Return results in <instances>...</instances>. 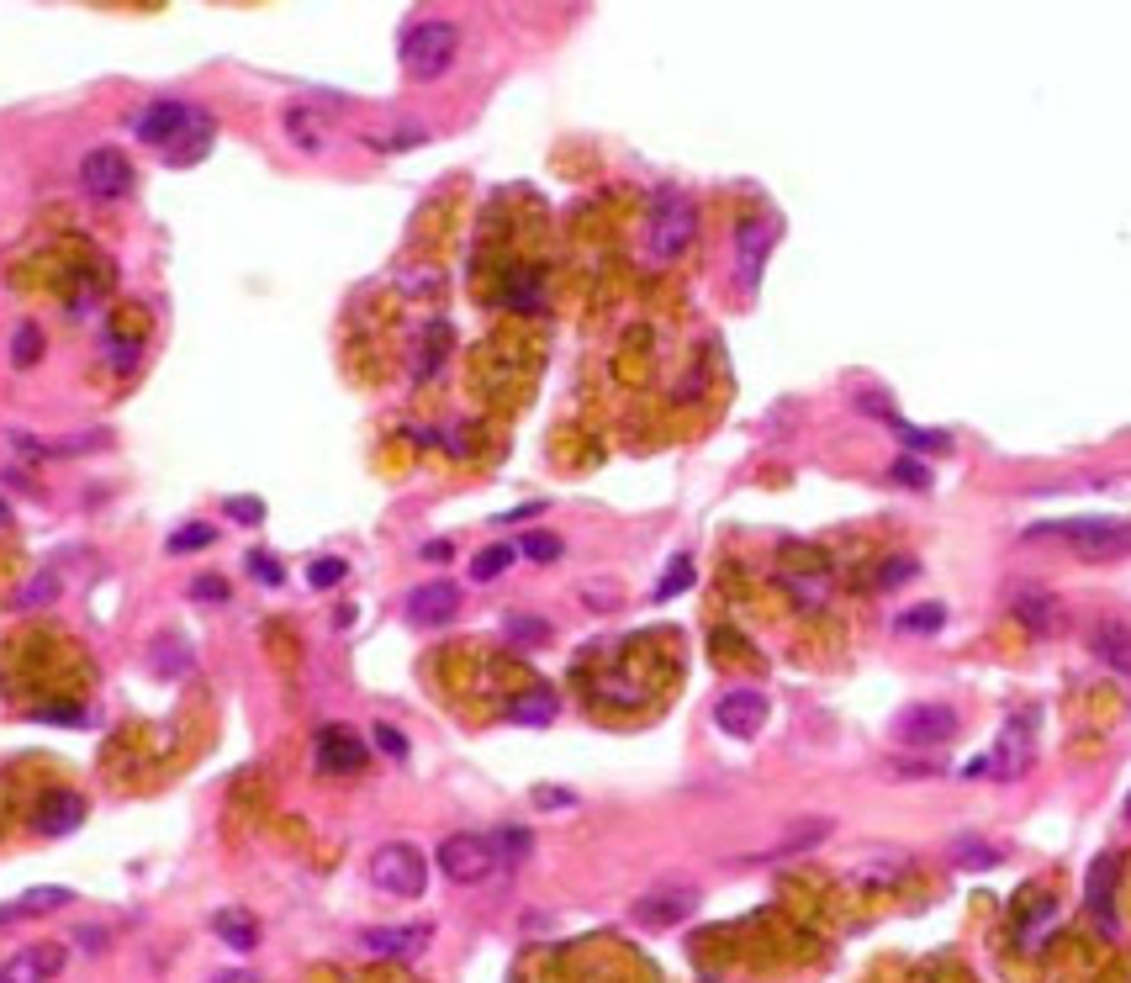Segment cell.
<instances>
[{
	"mask_svg": "<svg viewBox=\"0 0 1131 983\" xmlns=\"http://www.w3.org/2000/svg\"><path fill=\"white\" fill-rule=\"evenodd\" d=\"M1031 534H1057L1084 561H1127L1131 556V519H1063Z\"/></svg>",
	"mask_w": 1131,
	"mask_h": 983,
	"instance_id": "cell-1",
	"label": "cell"
},
{
	"mask_svg": "<svg viewBox=\"0 0 1131 983\" xmlns=\"http://www.w3.org/2000/svg\"><path fill=\"white\" fill-rule=\"evenodd\" d=\"M460 53V27L455 22H412L403 33V69L412 80H440Z\"/></svg>",
	"mask_w": 1131,
	"mask_h": 983,
	"instance_id": "cell-2",
	"label": "cell"
},
{
	"mask_svg": "<svg viewBox=\"0 0 1131 983\" xmlns=\"http://www.w3.org/2000/svg\"><path fill=\"white\" fill-rule=\"evenodd\" d=\"M692 228H698V206L692 196H683L677 186H661L650 196V233L646 244L656 259H677L687 244H692Z\"/></svg>",
	"mask_w": 1131,
	"mask_h": 983,
	"instance_id": "cell-3",
	"label": "cell"
},
{
	"mask_svg": "<svg viewBox=\"0 0 1131 983\" xmlns=\"http://www.w3.org/2000/svg\"><path fill=\"white\" fill-rule=\"evenodd\" d=\"M370 878H376V889H386L397 899H418L423 883H429V861H423V852L412 841H386L370 857Z\"/></svg>",
	"mask_w": 1131,
	"mask_h": 983,
	"instance_id": "cell-4",
	"label": "cell"
},
{
	"mask_svg": "<svg viewBox=\"0 0 1131 983\" xmlns=\"http://www.w3.org/2000/svg\"><path fill=\"white\" fill-rule=\"evenodd\" d=\"M434 861H440V872H445L449 883H486L492 878V867H497V857H492V846H486V835H471V830H455V835H445L440 841V852H434Z\"/></svg>",
	"mask_w": 1131,
	"mask_h": 983,
	"instance_id": "cell-5",
	"label": "cell"
},
{
	"mask_svg": "<svg viewBox=\"0 0 1131 983\" xmlns=\"http://www.w3.org/2000/svg\"><path fill=\"white\" fill-rule=\"evenodd\" d=\"M893 736L915 751H930V745H946L957 736V708L952 703H910L893 714Z\"/></svg>",
	"mask_w": 1131,
	"mask_h": 983,
	"instance_id": "cell-6",
	"label": "cell"
},
{
	"mask_svg": "<svg viewBox=\"0 0 1131 983\" xmlns=\"http://www.w3.org/2000/svg\"><path fill=\"white\" fill-rule=\"evenodd\" d=\"M692 909H698V889L692 883H661V889H650V894L635 899V925L672 931V925H683Z\"/></svg>",
	"mask_w": 1131,
	"mask_h": 983,
	"instance_id": "cell-7",
	"label": "cell"
},
{
	"mask_svg": "<svg viewBox=\"0 0 1131 983\" xmlns=\"http://www.w3.org/2000/svg\"><path fill=\"white\" fill-rule=\"evenodd\" d=\"M767 714H772V703H767L762 688H729V693H720V703H714V725L735 740L762 736Z\"/></svg>",
	"mask_w": 1131,
	"mask_h": 983,
	"instance_id": "cell-8",
	"label": "cell"
},
{
	"mask_svg": "<svg viewBox=\"0 0 1131 983\" xmlns=\"http://www.w3.org/2000/svg\"><path fill=\"white\" fill-rule=\"evenodd\" d=\"M132 164H127V154L122 149H90L80 159V186L90 191V196H101V202H117V196H127L132 191Z\"/></svg>",
	"mask_w": 1131,
	"mask_h": 983,
	"instance_id": "cell-9",
	"label": "cell"
},
{
	"mask_svg": "<svg viewBox=\"0 0 1131 983\" xmlns=\"http://www.w3.org/2000/svg\"><path fill=\"white\" fill-rule=\"evenodd\" d=\"M1031 730H1037V708H1015L1011 725H1005V736H1000V745H994V756H989V767H994L1005 782L1020 778V773L1031 767Z\"/></svg>",
	"mask_w": 1131,
	"mask_h": 983,
	"instance_id": "cell-10",
	"label": "cell"
},
{
	"mask_svg": "<svg viewBox=\"0 0 1131 983\" xmlns=\"http://www.w3.org/2000/svg\"><path fill=\"white\" fill-rule=\"evenodd\" d=\"M59 968H64V946L38 942V946H22L16 957L0 962V983H48V979H59Z\"/></svg>",
	"mask_w": 1131,
	"mask_h": 983,
	"instance_id": "cell-11",
	"label": "cell"
},
{
	"mask_svg": "<svg viewBox=\"0 0 1131 983\" xmlns=\"http://www.w3.org/2000/svg\"><path fill=\"white\" fill-rule=\"evenodd\" d=\"M429 942H434V925H365L360 931V946L376 957H418Z\"/></svg>",
	"mask_w": 1131,
	"mask_h": 983,
	"instance_id": "cell-12",
	"label": "cell"
},
{
	"mask_svg": "<svg viewBox=\"0 0 1131 983\" xmlns=\"http://www.w3.org/2000/svg\"><path fill=\"white\" fill-rule=\"evenodd\" d=\"M455 609H460V587H455V582H423V587H412V592H407V618H412V624H423V629L449 624Z\"/></svg>",
	"mask_w": 1131,
	"mask_h": 983,
	"instance_id": "cell-13",
	"label": "cell"
},
{
	"mask_svg": "<svg viewBox=\"0 0 1131 983\" xmlns=\"http://www.w3.org/2000/svg\"><path fill=\"white\" fill-rule=\"evenodd\" d=\"M186 117H191V106L164 95V101H149V106L132 117V132H138L143 143H154V149H169V143H175V132L186 127Z\"/></svg>",
	"mask_w": 1131,
	"mask_h": 983,
	"instance_id": "cell-14",
	"label": "cell"
},
{
	"mask_svg": "<svg viewBox=\"0 0 1131 983\" xmlns=\"http://www.w3.org/2000/svg\"><path fill=\"white\" fill-rule=\"evenodd\" d=\"M212 138H217V123H212V112L191 106L186 127H180V132H175V143L164 149V159L175 164V169H186V164H202L206 154H212Z\"/></svg>",
	"mask_w": 1131,
	"mask_h": 983,
	"instance_id": "cell-15",
	"label": "cell"
},
{
	"mask_svg": "<svg viewBox=\"0 0 1131 983\" xmlns=\"http://www.w3.org/2000/svg\"><path fill=\"white\" fill-rule=\"evenodd\" d=\"M1116 872H1121V867H1116V857L1105 852V857L1090 861V878H1084V904H1090V915L1100 920L1105 936L1116 931V909H1110V904H1116Z\"/></svg>",
	"mask_w": 1131,
	"mask_h": 983,
	"instance_id": "cell-16",
	"label": "cell"
},
{
	"mask_svg": "<svg viewBox=\"0 0 1131 983\" xmlns=\"http://www.w3.org/2000/svg\"><path fill=\"white\" fill-rule=\"evenodd\" d=\"M318 767L323 773H360L365 767V740L344 725H323L318 730Z\"/></svg>",
	"mask_w": 1131,
	"mask_h": 983,
	"instance_id": "cell-17",
	"label": "cell"
},
{
	"mask_svg": "<svg viewBox=\"0 0 1131 983\" xmlns=\"http://www.w3.org/2000/svg\"><path fill=\"white\" fill-rule=\"evenodd\" d=\"M772 244H777V222H772V217H762V222H740L735 248H740V281H746V286L762 281V265H767Z\"/></svg>",
	"mask_w": 1131,
	"mask_h": 983,
	"instance_id": "cell-18",
	"label": "cell"
},
{
	"mask_svg": "<svg viewBox=\"0 0 1131 983\" xmlns=\"http://www.w3.org/2000/svg\"><path fill=\"white\" fill-rule=\"evenodd\" d=\"M1090 651L1110 666V672H1121V677H1131V629L1121 624V618H1100L1090 629Z\"/></svg>",
	"mask_w": 1131,
	"mask_h": 983,
	"instance_id": "cell-19",
	"label": "cell"
},
{
	"mask_svg": "<svg viewBox=\"0 0 1131 983\" xmlns=\"http://www.w3.org/2000/svg\"><path fill=\"white\" fill-rule=\"evenodd\" d=\"M90 815V804H85L80 793H48L38 804V830L42 835H69V830H80V819Z\"/></svg>",
	"mask_w": 1131,
	"mask_h": 983,
	"instance_id": "cell-20",
	"label": "cell"
},
{
	"mask_svg": "<svg viewBox=\"0 0 1131 983\" xmlns=\"http://www.w3.org/2000/svg\"><path fill=\"white\" fill-rule=\"evenodd\" d=\"M212 936L223 946H233V952H254L259 946V920L249 909H239V904H228V909L212 915Z\"/></svg>",
	"mask_w": 1131,
	"mask_h": 983,
	"instance_id": "cell-21",
	"label": "cell"
},
{
	"mask_svg": "<svg viewBox=\"0 0 1131 983\" xmlns=\"http://www.w3.org/2000/svg\"><path fill=\"white\" fill-rule=\"evenodd\" d=\"M556 714H561V698H556V688H545V682L524 688V693L508 703V719L513 725H550Z\"/></svg>",
	"mask_w": 1131,
	"mask_h": 983,
	"instance_id": "cell-22",
	"label": "cell"
},
{
	"mask_svg": "<svg viewBox=\"0 0 1131 983\" xmlns=\"http://www.w3.org/2000/svg\"><path fill=\"white\" fill-rule=\"evenodd\" d=\"M64 904H75V894H69V889H27L22 899H11L5 909H0V925L33 920V915H48V909H64Z\"/></svg>",
	"mask_w": 1131,
	"mask_h": 983,
	"instance_id": "cell-23",
	"label": "cell"
},
{
	"mask_svg": "<svg viewBox=\"0 0 1131 983\" xmlns=\"http://www.w3.org/2000/svg\"><path fill=\"white\" fill-rule=\"evenodd\" d=\"M486 846H492V857L497 861L519 867V861L534 857V830H524V825H497V830L486 835Z\"/></svg>",
	"mask_w": 1131,
	"mask_h": 983,
	"instance_id": "cell-24",
	"label": "cell"
},
{
	"mask_svg": "<svg viewBox=\"0 0 1131 983\" xmlns=\"http://www.w3.org/2000/svg\"><path fill=\"white\" fill-rule=\"evenodd\" d=\"M1015 618H1020L1026 629L1052 635V629H1057V598H1047V592H1020V598H1015Z\"/></svg>",
	"mask_w": 1131,
	"mask_h": 983,
	"instance_id": "cell-25",
	"label": "cell"
},
{
	"mask_svg": "<svg viewBox=\"0 0 1131 983\" xmlns=\"http://www.w3.org/2000/svg\"><path fill=\"white\" fill-rule=\"evenodd\" d=\"M825 835H830V819L814 815V819H804V825H793V830L777 841V852H772V857H793V852H809V846H819Z\"/></svg>",
	"mask_w": 1131,
	"mask_h": 983,
	"instance_id": "cell-26",
	"label": "cell"
},
{
	"mask_svg": "<svg viewBox=\"0 0 1131 983\" xmlns=\"http://www.w3.org/2000/svg\"><path fill=\"white\" fill-rule=\"evenodd\" d=\"M952 861L968 867V872H983V867L1000 861V852H994L989 841H978V835H957V841H952Z\"/></svg>",
	"mask_w": 1131,
	"mask_h": 983,
	"instance_id": "cell-27",
	"label": "cell"
},
{
	"mask_svg": "<svg viewBox=\"0 0 1131 983\" xmlns=\"http://www.w3.org/2000/svg\"><path fill=\"white\" fill-rule=\"evenodd\" d=\"M513 556H519V545H508V539H503V545H486L482 556L471 561V576H476V582H492V576H503L508 566H513Z\"/></svg>",
	"mask_w": 1131,
	"mask_h": 983,
	"instance_id": "cell-28",
	"label": "cell"
},
{
	"mask_svg": "<svg viewBox=\"0 0 1131 983\" xmlns=\"http://www.w3.org/2000/svg\"><path fill=\"white\" fill-rule=\"evenodd\" d=\"M42 360V328L38 323H22L16 339H11V366L16 370H33Z\"/></svg>",
	"mask_w": 1131,
	"mask_h": 983,
	"instance_id": "cell-29",
	"label": "cell"
},
{
	"mask_svg": "<svg viewBox=\"0 0 1131 983\" xmlns=\"http://www.w3.org/2000/svg\"><path fill=\"white\" fill-rule=\"evenodd\" d=\"M508 307H519V312H539L545 307V291H539V276L534 270H519L508 281Z\"/></svg>",
	"mask_w": 1131,
	"mask_h": 983,
	"instance_id": "cell-30",
	"label": "cell"
},
{
	"mask_svg": "<svg viewBox=\"0 0 1131 983\" xmlns=\"http://www.w3.org/2000/svg\"><path fill=\"white\" fill-rule=\"evenodd\" d=\"M889 429L910 445V450H946V434H941V429H915V423H904L899 412L889 418Z\"/></svg>",
	"mask_w": 1131,
	"mask_h": 983,
	"instance_id": "cell-31",
	"label": "cell"
},
{
	"mask_svg": "<svg viewBox=\"0 0 1131 983\" xmlns=\"http://www.w3.org/2000/svg\"><path fill=\"white\" fill-rule=\"evenodd\" d=\"M503 629H508V640H519V646H545V640H550V624H545V618H529V614H508L503 618Z\"/></svg>",
	"mask_w": 1131,
	"mask_h": 983,
	"instance_id": "cell-32",
	"label": "cell"
},
{
	"mask_svg": "<svg viewBox=\"0 0 1131 983\" xmlns=\"http://www.w3.org/2000/svg\"><path fill=\"white\" fill-rule=\"evenodd\" d=\"M941 624H946V609H941V603H920V609L899 614V629H904V635H936Z\"/></svg>",
	"mask_w": 1131,
	"mask_h": 983,
	"instance_id": "cell-33",
	"label": "cell"
},
{
	"mask_svg": "<svg viewBox=\"0 0 1131 983\" xmlns=\"http://www.w3.org/2000/svg\"><path fill=\"white\" fill-rule=\"evenodd\" d=\"M217 539V529L212 524H186V529L169 534V556H186V550H202V545H212Z\"/></svg>",
	"mask_w": 1131,
	"mask_h": 983,
	"instance_id": "cell-34",
	"label": "cell"
},
{
	"mask_svg": "<svg viewBox=\"0 0 1131 983\" xmlns=\"http://www.w3.org/2000/svg\"><path fill=\"white\" fill-rule=\"evenodd\" d=\"M285 127H291V138H302V149H307V154H318V149H323V132L313 127V117H307L302 106H291V112H285Z\"/></svg>",
	"mask_w": 1131,
	"mask_h": 983,
	"instance_id": "cell-35",
	"label": "cell"
},
{
	"mask_svg": "<svg viewBox=\"0 0 1131 983\" xmlns=\"http://www.w3.org/2000/svg\"><path fill=\"white\" fill-rule=\"evenodd\" d=\"M893 482H899V487H915V492H926V487H930V471H926V460H915V455H899V460H893Z\"/></svg>",
	"mask_w": 1131,
	"mask_h": 983,
	"instance_id": "cell-36",
	"label": "cell"
},
{
	"mask_svg": "<svg viewBox=\"0 0 1131 983\" xmlns=\"http://www.w3.org/2000/svg\"><path fill=\"white\" fill-rule=\"evenodd\" d=\"M687 587H692V561H672V572L656 582V603L677 598V592H687Z\"/></svg>",
	"mask_w": 1131,
	"mask_h": 983,
	"instance_id": "cell-37",
	"label": "cell"
},
{
	"mask_svg": "<svg viewBox=\"0 0 1131 983\" xmlns=\"http://www.w3.org/2000/svg\"><path fill=\"white\" fill-rule=\"evenodd\" d=\"M904 872V857H867V867H856V883H893Z\"/></svg>",
	"mask_w": 1131,
	"mask_h": 983,
	"instance_id": "cell-38",
	"label": "cell"
},
{
	"mask_svg": "<svg viewBox=\"0 0 1131 983\" xmlns=\"http://www.w3.org/2000/svg\"><path fill=\"white\" fill-rule=\"evenodd\" d=\"M519 550H524L529 561H561V539H556V534H545V529H534V534H524V545H519Z\"/></svg>",
	"mask_w": 1131,
	"mask_h": 983,
	"instance_id": "cell-39",
	"label": "cell"
},
{
	"mask_svg": "<svg viewBox=\"0 0 1131 983\" xmlns=\"http://www.w3.org/2000/svg\"><path fill=\"white\" fill-rule=\"evenodd\" d=\"M344 576H350V566H344L339 556H318V561L307 566V582H313V587H339Z\"/></svg>",
	"mask_w": 1131,
	"mask_h": 983,
	"instance_id": "cell-40",
	"label": "cell"
},
{
	"mask_svg": "<svg viewBox=\"0 0 1131 983\" xmlns=\"http://www.w3.org/2000/svg\"><path fill=\"white\" fill-rule=\"evenodd\" d=\"M243 566H249V576H259V582H265V587H281V582H285V572H281V561H276V556H265V550H254V556H249V561H243Z\"/></svg>",
	"mask_w": 1131,
	"mask_h": 983,
	"instance_id": "cell-41",
	"label": "cell"
},
{
	"mask_svg": "<svg viewBox=\"0 0 1131 983\" xmlns=\"http://www.w3.org/2000/svg\"><path fill=\"white\" fill-rule=\"evenodd\" d=\"M223 513L239 519V524H259V519H265V502H259V497H228Z\"/></svg>",
	"mask_w": 1131,
	"mask_h": 983,
	"instance_id": "cell-42",
	"label": "cell"
},
{
	"mask_svg": "<svg viewBox=\"0 0 1131 983\" xmlns=\"http://www.w3.org/2000/svg\"><path fill=\"white\" fill-rule=\"evenodd\" d=\"M191 598L196 603H228V582L223 576H191Z\"/></svg>",
	"mask_w": 1131,
	"mask_h": 983,
	"instance_id": "cell-43",
	"label": "cell"
},
{
	"mask_svg": "<svg viewBox=\"0 0 1131 983\" xmlns=\"http://www.w3.org/2000/svg\"><path fill=\"white\" fill-rule=\"evenodd\" d=\"M529 799H534V809H571L576 804V793H566V788H534Z\"/></svg>",
	"mask_w": 1131,
	"mask_h": 983,
	"instance_id": "cell-44",
	"label": "cell"
},
{
	"mask_svg": "<svg viewBox=\"0 0 1131 983\" xmlns=\"http://www.w3.org/2000/svg\"><path fill=\"white\" fill-rule=\"evenodd\" d=\"M370 736H376V745H381L386 756H397V762H407V740H403V730H392V725H376Z\"/></svg>",
	"mask_w": 1131,
	"mask_h": 983,
	"instance_id": "cell-45",
	"label": "cell"
},
{
	"mask_svg": "<svg viewBox=\"0 0 1131 983\" xmlns=\"http://www.w3.org/2000/svg\"><path fill=\"white\" fill-rule=\"evenodd\" d=\"M53 592H59V576H53V572H48V576H38V582H33V587L22 592V609H33L38 598H53Z\"/></svg>",
	"mask_w": 1131,
	"mask_h": 983,
	"instance_id": "cell-46",
	"label": "cell"
},
{
	"mask_svg": "<svg viewBox=\"0 0 1131 983\" xmlns=\"http://www.w3.org/2000/svg\"><path fill=\"white\" fill-rule=\"evenodd\" d=\"M893 773H915V778H926V773H936V762H926V756H893Z\"/></svg>",
	"mask_w": 1131,
	"mask_h": 983,
	"instance_id": "cell-47",
	"label": "cell"
},
{
	"mask_svg": "<svg viewBox=\"0 0 1131 983\" xmlns=\"http://www.w3.org/2000/svg\"><path fill=\"white\" fill-rule=\"evenodd\" d=\"M910 572H915V561H904V556H899V561H889V572H884V587H899V582H904Z\"/></svg>",
	"mask_w": 1131,
	"mask_h": 983,
	"instance_id": "cell-48",
	"label": "cell"
},
{
	"mask_svg": "<svg viewBox=\"0 0 1131 983\" xmlns=\"http://www.w3.org/2000/svg\"><path fill=\"white\" fill-rule=\"evenodd\" d=\"M206 983H254V973H243V968H223V973H212Z\"/></svg>",
	"mask_w": 1131,
	"mask_h": 983,
	"instance_id": "cell-49",
	"label": "cell"
},
{
	"mask_svg": "<svg viewBox=\"0 0 1131 983\" xmlns=\"http://www.w3.org/2000/svg\"><path fill=\"white\" fill-rule=\"evenodd\" d=\"M423 556H429V561H445V556H449V539H429V545H423Z\"/></svg>",
	"mask_w": 1131,
	"mask_h": 983,
	"instance_id": "cell-50",
	"label": "cell"
},
{
	"mask_svg": "<svg viewBox=\"0 0 1131 983\" xmlns=\"http://www.w3.org/2000/svg\"><path fill=\"white\" fill-rule=\"evenodd\" d=\"M1121 819H1127V825H1131V788H1127V804H1121Z\"/></svg>",
	"mask_w": 1131,
	"mask_h": 983,
	"instance_id": "cell-51",
	"label": "cell"
},
{
	"mask_svg": "<svg viewBox=\"0 0 1131 983\" xmlns=\"http://www.w3.org/2000/svg\"><path fill=\"white\" fill-rule=\"evenodd\" d=\"M0 524H11V508H5V502H0Z\"/></svg>",
	"mask_w": 1131,
	"mask_h": 983,
	"instance_id": "cell-52",
	"label": "cell"
}]
</instances>
